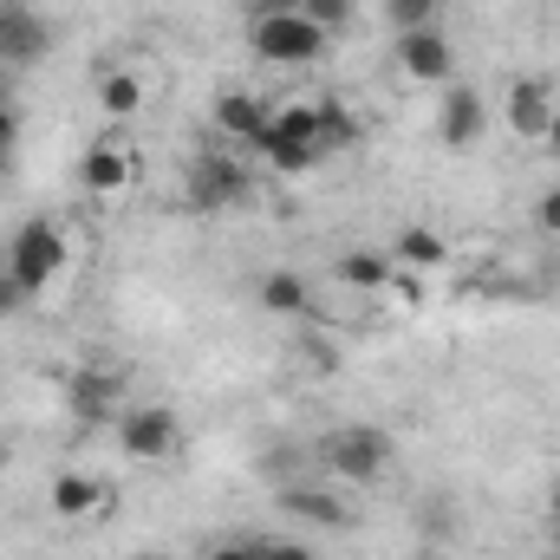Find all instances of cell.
Segmentation results:
<instances>
[{"instance_id": "cell-12", "label": "cell", "mask_w": 560, "mask_h": 560, "mask_svg": "<svg viewBox=\"0 0 560 560\" xmlns=\"http://www.w3.org/2000/svg\"><path fill=\"white\" fill-rule=\"evenodd\" d=\"M436 138L450 143V150H469V143L489 138V98L476 92V85H443V112H436Z\"/></svg>"}, {"instance_id": "cell-7", "label": "cell", "mask_w": 560, "mask_h": 560, "mask_svg": "<svg viewBox=\"0 0 560 560\" xmlns=\"http://www.w3.org/2000/svg\"><path fill=\"white\" fill-rule=\"evenodd\" d=\"M392 59H398V72H405V85H450V79H456V46H450L443 26L398 33Z\"/></svg>"}, {"instance_id": "cell-11", "label": "cell", "mask_w": 560, "mask_h": 560, "mask_svg": "<svg viewBox=\"0 0 560 560\" xmlns=\"http://www.w3.org/2000/svg\"><path fill=\"white\" fill-rule=\"evenodd\" d=\"M555 92H548V79H515L509 85V98H502V125H509V138L515 143H548V125H555Z\"/></svg>"}, {"instance_id": "cell-5", "label": "cell", "mask_w": 560, "mask_h": 560, "mask_svg": "<svg viewBox=\"0 0 560 560\" xmlns=\"http://www.w3.org/2000/svg\"><path fill=\"white\" fill-rule=\"evenodd\" d=\"M138 170H143L138 150L112 131V138H98L79 156V189H85L92 202H125V196L138 189Z\"/></svg>"}, {"instance_id": "cell-2", "label": "cell", "mask_w": 560, "mask_h": 560, "mask_svg": "<svg viewBox=\"0 0 560 560\" xmlns=\"http://www.w3.org/2000/svg\"><path fill=\"white\" fill-rule=\"evenodd\" d=\"M7 268H13L20 287H26V300H39L52 280L72 268V242H66V229H59L52 215L20 222V235H13V248H7Z\"/></svg>"}, {"instance_id": "cell-16", "label": "cell", "mask_w": 560, "mask_h": 560, "mask_svg": "<svg viewBox=\"0 0 560 560\" xmlns=\"http://www.w3.org/2000/svg\"><path fill=\"white\" fill-rule=\"evenodd\" d=\"M255 300H261L275 319H300V313H313V280L300 275V268H268L261 287H255Z\"/></svg>"}, {"instance_id": "cell-23", "label": "cell", "mask_w": 560, "mask_h": 560, "mask_svg": "<svg viewBox=\"0 0 560 560\" xmlns=\"http://www.w3.org/2000/svg\"><path fill=\"white\" fill-rule=\"evenodd\" d=\"M535 229L560 242V183H548V189H541V202H535Z\"/></svg>"}, {"instance_id": "cell-9", "label": "cell", "mask_w": 560, "mask_h": 560, "mask_svg": "<svg viewBox=\"0 0 560 560\" xmlns=\"http://www.w3.org/2000/svg\"><path fill=\"white\" fill-rule=\"evenodd\" d=\"M125 372H112V365H79L72 378H66V405H72V418L85 423H118L125 411Z\"/></svg>"}, {"instance_id": "cell-4", "label": "cell", "mask_w": 560, "mask_h": 560, "mask_svg": "<svg viewBox=\"0 0 560 560\" xmlns=\"http://www.w3.org/2000/svg\"><path fill=\"white\" fill-rule=\"evenodd\" d=\"M118 450L131 463H170L183 450V418L170 405H125L118 411Z\"/></svg>"}, {"instance_id": "cell-15", "label": "cell", "mask_w": 560, "mask_h": 560, "mask_svg": "<svg viewBox=\"0 0 560 560\" xmlns=\"http://www.w3.org/2000/svg\"><path fill=\"white\" fill-rule=\"evenodd\" d=\"M143 105H150L143 72H131V66H105L98 72V112H105V125H131Z\"/></svg>"}, {"instance_id": "cell-22", "label": "cell", "mask_w": 560, "mask_h": 560, "mask_svg": "<svg viewBox=\"0 0 560 560\" xmlns=\"http://www.w3.org/2000/svg\"><path fill=\"white\" fill-rule=\"evenodd\" d=\"M313 26H326V33H346L352 26V13H359V0H293Z\"/></svg>"}, {"instance_id": "cell-19", "label": "cell", "mask_w": 560, "mask_h": 560, "mask_svg": "<svg viewBox=\"0 0 560 560\" xmlns=\"http://www.w3.org/2000/svg\"><path fill=\"white\" fill-rule=\"evenodd\" d=\"M359 138H365V125H359V112H352L346 98H319V150L332 156V150H352Z\"/></svg>"}, {"instance_id": "cell-24", "label": "cell", "mask_w": 560, "mask_h": 560, "mask_svg": "<svg viewBox=\"0 0 560 560\" xmlns=\"http://www.w3.org/2000/svg\"><path fill=\"white\" fill-rule=\"evenodd\" d=\"M20 306H26V287H20V280H13V268L0 261V319H7V313H20Z\"/></svg>"}, {"instance_id": "cell-28", "label": "cell", "mask_w": 560, "mask_h": 560, "mask_svg": "<svg viewBox=\"0 0 560 560\" xmlns=\"http://www.w3.org/2000/svg\"><path fill=\"white\" fill-rule=\"evenodd\" d=\"M548 528H555V535H560V482H555V489H548Z\"/></svg>"}, {"instance_id": "cell-17", "label": "cell", "mask_w": 560, "mask_h": 560, "mask_svg": "<svg viewBox=\"0 0 560 560\" xmlns=\"http://www.w3.org/2000/svg\"><path fill=\"white\" fill-rule=\"evenodd\" d=\"M392 275H398V268H392L385 248H346V255L332 261V280H339L346 293H385Z\"/></svg>"}, {"instance_id": "cell-13", "label": "cell", "mask_w": 560, "mask_h": 560, "mask_svg": "<svg viewBox=\"0 0 560 560\" xmlns=\"http://www.w3.org/2000/svg\"><path fill=\"white\" fill-rule=\"evenodd\" d=\"M280 515L306 522V528H352V502L326 482H287L280 489Z\"/></svg>"}, {"instance_id": "cell-32", "label": "cell", "mask_w": 560, "mask_h": 560, "mask_svg": "<svg viewBox=\"0 0 560 560\" xmlns=\"http://www.w3.org/2000/svg\"><path fill=\"white\" fill-rule=\"evenodd\" d=\"M0 7H7V0H0Z\"/></svg>"}, {"instance_id": "cell-18", "label": "cell", "mask_w": 560, "mask_h": 560, "mask_svg": "<svg viewBox=\"0 0 560 560\" xmlns=\"http://www.w3.org/2000/svg\"><path fill=\"white\" fill-rule=\"evenodd\" d=\"M209 118H215V131H222V138L255 143V138H261V125H268V98H255V92H222Z\"/></svg>"}, {"instance_id": "cell-14", "label": "cell", "mask_w": 560, "mask_h": 560, "mask_svg": "<svg viewBox=\"0 0 560 560\" xmlns=\"http://www.w3.org/2000/svg\"><path fill=\"white\" fill-rule=\"evenodd\" d=\"M392 268H405V275H443L450 268V242L430 229V222H405L398 235H392Z\"/></svg>"}, {"instance_id": "cell-3", "label": "cell", "mask_w": 560, "mask_h": 560, "mask_svg": "<svg viewBox=\"0 0 560 560\" xmlns=\"http://www.w3.org/2000/svg\"><path fill=\"white\" fill-rule=\"evenodd\" d=\"M319 463L339 482H378L392 469V436L378 423H339V430L319 436Z\"/></svg>"}, {"instance_id": "cell-29", "label": "cell", "mask_w": 560, "mask_h": 560, "mask_svg": "<svg viewBox=\"0 0 560 560\" xmlns=\"http://www.w3.org/2000/svg\"><path fill=\"white\" fill-rule=\"evenodd\" d=\"M548 150L560 156V112H555V125H548Z\"/></svg>"}, {"instance_id": "cell-25", "label": "cell", "mask_w": 560, "mask_h": 560, "mask_svg": "<svg viewBox=\"0 0 560 560\" xmlns=\"http://www.w3.org/2000/svg\"><path fill=\"white\" fill-rule=\"evenodd\" d=\"M209 560H261V541H255V535H242V541H215Z\"/></svg>"}, {"instance_id": "cell-8", "label": "cell", "mask_w": 560, "mask_h": 560, "mask_svg": "<svg viewBox=\"0 0 560 560\" xmlns=\"http://www.w3.org/2000/svg\"><path fill=\"white\" fill-rule=\"evenodd\" d=\"M46 52H52V20H46L39 7H20V0H7V7H0V66H13V72H33Z\"/></svg>"}, {"instance_id": "cell-20", "label": "cell", "mask_w": 560, "mask_h": 560, "mask_svg": "<svg viewBox=\"0 0 560 560\" xmlns=\"http://www.w3.org/2000/svg\"><path fill=\"white\" fill-rule=\"evenodd\" d=\"M392 33H418V26H443V0H378Z\"/></svg>"}, {"instance_id": "cell-21", "label": "cell", "mask_w": 560, "mask_h": 560, "mask_svg": "<svg viewBox=\"0 0 560 560\" xmlns=\"http://www.w3.org/2000/svg\"><path fill=\"white\" fill-rule=\"evenodd\" d=\"M255 150L268 156V170H280V176H306V170L326 156L319 143H255Z\"/></svg>"}, {"instance_id": "cell-31", "label": "cell", "mask_w": 560, "mask_h": 560, "mask_svg": "<svg viewBox=\"0 0 560 560\" xmlns=\"http://www.w3.org/2000/svg\"><path fill=\"white\" fill-rule=\"evenodd\" d=\"M150 560H163V555H150Z\"/></svg>"}, {"instance_id": "cell-30", "label": "cell", "mask_w": 560, "mask_h": 560, "mask_svg": "<svg viewBox=\"0 0 560 560\" xmlns=\"http://www.w3.org/2000/svg\"><path fill=\"white\" fill-rule=\"evenodd\" d=\"M7 163H13V150H0V176H7Z\"/></svg>"}, {"instance_id": "cell-10", "label": "cell", "mask_w": 560, "mask_h": 560, "mask_svg": "<svg viewBox=\"0 0 560 560\" xmlns=\"http://www.w3.org/2000/svg\"><path fill=\"white\" fill-rule=\"evenodd\" d=\"M189 202L196 209H235V202H248V170L229 150H202L189 163Z\"/></svg>"}, {"instance_id": "cell-6", "label": "cell", "mask_w": 560, "mask_h": 560, "mask_svg": "<svg viewBox=\"0 0 560 560\" xmlns=\"http://www.w3.org/2000/svg\"><path fill=\"white\" fill-rule=\"evenodd\" d=\"M112 502H118V489H112L105 476H92V469H59V476L46 482V509H52L59 522H72V528L105 522Z\"/></svg>"}, {"instance_id": "cell-26", "label": "cell", "mask_w": 560, "mask_h": 560, "mask_svg": "<svg viewBox=\"0 0 560 560\" xmlns=\"http://www.w3.org/2000/svg\"><path fill=\"white\" fill-rule=\"evenodd\" d=\"M261 560H313L306 541H261Z\"/></svg>"}, {"instance_id": "cell-1", "label": "cell", "mask_w": 560, "mask_h": 560, "mask_svg": "<svg viewBox=\"0 0 560 560\" xmlns=\"http://www.w3.org/2000/svg\"><path fill=\"white\" fill-rule=\"evenodd\" d=\"M248 46H255L261 66L293 72V66H319L326 46H332V33L313 26L300 7H268V13H248Z\"/></svg>"}, {"instance_id": "cell-27", "label": "cell", "mask_w": 560, "mask_h": 560, "mask_svg": "<svg viewBox=\"0 0 560 560\" xmlns=\"http://www.w3.org/2000/svg\"><path fill=\"white\" fill-rule=\"evenodd\" d=\"M13 143H20V112L0 98V150H13Z\"/></svg>"}]
</instances>
